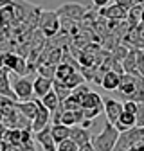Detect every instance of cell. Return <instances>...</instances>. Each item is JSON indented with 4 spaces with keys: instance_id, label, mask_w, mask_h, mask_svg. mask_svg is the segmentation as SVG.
<instances>
[{
    "instance_id": "cell-1",
    "label": "cell",
    "mask_w": 144,
    "mask_h": 151,
    "mask_svg": "<svg viewBox=\"0 0 144 151\" xmlns=\"http://www.w3.org/2000/svg\"><path fill=\"white\" fill-rule=\"evenodd\" d=\"M119 133L121 131L110 122V121H106L104 122V128L101 129V133L92 137V146L97 149V151H112L117 144V139H119Z\"/></svg>"
},
{
    "instance_id": "cell-2",
    "label": "cell",
    "mask_w": 144,
    "mask_h": 151,
    "mask_svg": "<svg viewBox=\"0 0 144 151\" xmlns=\"http://www.w3.org/2000/svg\"><path fill=\"white\" fill-rule=\"evenodd\" d=\"M38 29L45 38H52L56 36L61 29V22H60V14L58 11H42L40 20H38Z\"/></svg>"
},
{
    "instance_id": "cell-3",
    "label": "cell",
    "mask_w": 144,
    "mask_h": 151,
    "mask_svg": "<svg viewBox=\"0 0 144 151\" xmlns=\"http://www.w3.org/2000/svg\"><path fill=\"white\" fill-rule=\"evenodd\" d=\"M13 92L16 96V101H31L34 99V90H32V81H29L25 76H18V79L13 81Z\"/></svg>"
},
{
    "instance_id": "cell-4",
    "label": "cell",
    "mask_w": 144,
    "mask_h": 151,
    "mask_svg": "<svg viewBox=\"0 0 144 151\" xmlns=\"http://www.w3.org/2000/svg\"><path fill=\"white\" fill-rule=\"evenodd\" d=\"M36 103H38V111H36V117H34L32 122H31V129L34 131V133H38V131H42L45 126H49L50 110L42 103V99H36Z\"/></svg>"
},
{
    "instance_id": "cell-5",
    "label": "cell",
    "mask_w": 144,
    "mask_h": 151,
    "mask_svg": "<svg viewBox=\"0 0 144 151\" xmlns=\"http://www.w3.org/2000/svg\"><path fill=\"white\" fill-rule=\"evenodd\" d=\"M86 13V7L76 2H68L58 7V14L60 18H70V20H81Z\"/></svg>"
},
{
    "instance_id": "cell-6",
    "label": "cell",
    "mask_w": 144,
    "mask_h": 151,
    "mask_svg": "<svg viewBox=\"0 0 144 151\" xmlns=\"http://www.w3.org/2000/svg\"><path fill=\"white\" fill-rule=\"evenodd\" d=\"M137 76H133V74H122L121 76V83H119V88L117 90L122 93V97L126 101H128L133 93H135V90H137Z\"/></svg>"
},
{
    "instance_id": "cell-7",
    "label": "cell",
    "mask_w": 144,
    "mask_h": 151,
    "mask_svg": "<svg viewBox=\"0 0 144 151\" xmlns=\"http://www.w3.org/2000/svg\"><path fill=\"white\" fill-rule=\"evenodd\" d=\"M99 16L106 18V20L121 22V20H126V18H128V9L121 7L119 4H115V6H110V7H101L99 9Z\"/></svg>"
},
{
    "instance_id": "cell-8",
    "label": "cell",
    "mask_w": 144,
    "mask_h": 151,
    "mask_svg": "<svg viewBox=\"0 0 144 151\" xmlns=\"http://www.w3.org/2000/svg\"><path fill=\"white\" fill-rule=\"evenodd\" d=\"M36 140L40 142V146L43 147V151H58V142L54 140V137L50 133V124L45 126L42 131L36 133Z\"/></svg>"
},
{
    "instance_id": "cell-9",
    "label": "cell",
    "mask_w": 144,
    "mask_h": 151,
    "mask_svg": "<svg viewBox=\"0 0 144 151\" xmlns=\"http://www.w3.org/2000/svg\"><path fill=\"white\" fill-rule=\"evenodd\" d=\"M124 111L122 103L115 101V99H106L104 101V113H106V121H110L112 124H115L121 117V113Z\"/></svg>"
},
{
    "instance_id": "cell-10",
    "label": "cell",
    "mask_w": 144,
    "mask_h": 151,
    "mask_svg": "<svg viewBox=\"0 0 144 151\" xmlns=\"http://www.w3.org/2000/svg\"><path fill=\"white\" fill-rule=\"evenodd\" d=\"M52 81H54V79H50V78H45V76H38V78L32 81L34 96L42 99L49 90H52Z\"/></svg>"
},
{
    "instance_id": "cell-11",
    "label": "cell",
    "mask_w": 144,
    "mask_h": 151,
    "mask_svg": "<svg viewBox=\"0 0 144 151\" xmlns=\"http://www.w3.org/2000/svg\"><path fill=\"white\" fill-rule=\"evenodd\" d=\"M0 96L11 97L16 101V96L11 86V79H9V70H6V68H0Z\"/></svg>"
},
{
    "instance_id": "cell-12",
    "label": "cell",
    "mask_w": 144,
    "mask_h": 151,
    "mask_svg": "<svg viewBox=\"0 0 144 151\" xmlns=\"http://www.w3.org/2000/svg\"><path fill=\"white\" fill-rule=\"evenodd\" d=\"M70 139L74 140L78 146H83V144H86V142L92 140V135H90V131L86 128L76 124V126H72V129H70Z\"/></svg>"
},
{
    "instance_id": "cell-13",
    "label": "cell",
    "mask_w": 144,
    "mask_h": 151,
    "mask_svg": "<svg viewBox=\"0 0 144 151\" xmlns=\"http://www.w3.org/2000/svg\"><path fill=\"white\" fill-rule=\"evenodd\" d=\"M119 83H121V74L115 72V70H106L104 76H103V81H101V86L104 90H117L119 88Z\"/></svg>"
},
{
    "instance_id": "cell-14",
    "label": "cell",
    "mask_w": 144,
    "mask_h": 151,
    "mask_svg": "<svg viewBox=\"0 0 144 151\" xmlns=\"http://www.w3.org/2000/svg\"><path fill=\"white\" fill-rule=\"evenodd\" d=\"M16 108L32 122V119L36 117V111H38V103H36V99H31V101H16Z\"/></svg>"
},
{
    "instance_id": "cell-15",
    "label": "cell",
    "mask_w": 144,
    "mask_h": 151,
    "mask_svg": "<svg viewBox=\"0 0 144 151\" xmlns=\"http://www.w3.org/2000/svg\"><path fill=\"white\" fill-rule=\"evenodd\" d=\"M121 63H122L124 74H133V76H137L139 74V70H137V49H130L128 56H126Z\"/></svg>"
},
{
    "instance_id": "cell-16",
    "label": "cell",
    "mask_w": 144,
    "mask_h": 151,
    "mask_svg": "<svg viewBox=\"0 0 144 151\" xmlns=\"http://www.w3.org/2000/svg\"><path fill=\"white\" fill-rule=\"evenodd\" d=\"M16 22V9L14 4L6 6V7H0V27L4 25H11Z\"/></svg>"
},
{
    "instance_id": "cell-17",
    "label": "cell",
    "mask_w": 144,
    "mask_h": 151,
    "mask_svg": "<svg viewBox=\"0 0 144 151\" xmlns=\"http://www.w3.org/2000/svg\"><path fill=\"white\" fill-rule=\"evenodd\" d=\"M135 113H130V111H122L121 113V117H119V121L114 124L119 131H126V129H130V128H133L135 126Z\"/></svg>"
},
{
    "instance_id": "cell-18",
    "label": "cell",
    "mask_w": 144,
    "mask_h": 151,
    "mask_svg": "<svg viewBox=\"0 0 144 151\" xmlns=\"http://www.w3.org/2000/svg\"><path fill=\"white\" fill-rule=\"evenodd\" d=\"M70 129H72V126H67V124H52L50 126V133H52V137H54V140L56 142H61V140H65V139H70Z\"/></svg>"
},
{
    "instance_id": "cell-19",
    "label": "cell",
    "mask_w": 144,
    "mask_h": 151,
    "mask_svg": "<svg viewBox=\"0 0 144 151\" xmlns=\"http://www.w3.org/2000/svg\"><path fill=\"white\" fill-rule=\"evenodd\" d=\"M104 103H103V99L97 96L96 92H88L86 96L83 97V101H81V108H96V106H103Z\"/></svg>"
},
{
    "instance_id": "cell-20",
    "label": "cell",
    "mask_w": 144,
    "mask_h": 151,
    "mask_svg": "<svg viewBox=\"0 0 144 151\" xmlns=\"http://www.w3.org/2000/svg\"><path fill=\"white\" fill-rule=\"evenodd\" d=\"M52 90L58 93L60 101H65L67 97H70V93H72V88L67 86V85H65L63 81H60V79H54V81H52Z\"/></svg>"
},
{
    "instance_id": "cell-21",
    "label": "cell",
    "mask_w": 144,
    "mask_h": 151,
    "mask_svg": "<svg viewBox=\"0 0 144 151\" xmlns=\"http://www.w3.org/2000/svg\"><path fill=\"white\" fill-rule=\"evenodd\" d=\"M42 103H43L50 111H54V110L60 106V103H61V101H60V97H58V93H56V92H54V90H49L45 96L42 97Z\"/></svg>"
},
{
    "instance_id": "cell-22",
    "label": "cell",
    "mask_w": 144,
    "mask_h": 151,
    "mask_svg": "<svg viewBox=\"0 0 144 151\" xmlns=\"http://www.w3.org/2000/svg\"><path fill=\"white\" fill-rule=\"evenodd\" d=\"M76 68L72 67V65H68V63H60L58 67H56V78L54 79H60V81H65L68 76L74 72Z\"/></svg>"
},
{
    "instance_id": "cell-23",
    "label": "cell",
    "mask_w": 144,
    "mask_h": 151,
    "mask_svg": "<svg viewBox=\"0 0 144 151\" xmlns=\"http://www.w3.org/2000/svg\"><path fill=\"white\" fill-rule=\"evenodd\" d=\"M142 9L144 6L140 4H135L133 7L128 9V20L132 22V25H137V22H142Z\"/></svg>"
},
{
    "instance_id": "cell-24",
    "label": "cell",
    "mask_w": 144,
    "mask_h": 151,
    "mask_svg": "<svg viewBox=\"0 0 144 151\" xmlns=\"http://www.w3.org/2000/svg\"><path fill=\"white\" fill-rule=\"evenodd\" d=\"M90 92V88L85 85V83H81L79 86H76V88H72V93H70V97L72 99H74L79 106H81V101H83V97L86 96V93Z\"/></svg>"
},
{
    "instance_id": "cell-25",
    "label": "cell",
    "mask_w": 144,
    "mask_h": 151,
    "mask_svg": "<svg viewBox=\"0 0 144 151\" xmlns=\"http://www.w3.org/2000/svg\"><path fill=\"white\" fill-rule=\"evenodd\" d=\"M56 67L58 65H52V63H40V67L36 68L38 70V74L40 76H45V78H50V79H54L56 78Z\"/></svg>"
},
{
    "instance_id": "cell-26",
    "label": "cell",
    "mask_w": 144,
    "mask_h": 151,
    "mask_svg": "<svg viewBox=\"0 0 144 151\" xmlns=\"http://www.w3.org/2000/svg\"><path fill=\"white\" fill-rule=\"evenodd\" d=\"M67 86H70V88H76V86H79L81 83H85V76L81 74V72H78V70H74L68 78L63 81Z\"/></svg>"
},
{
    "instance_id": "cell-27",
    "label": "cell",
    "mask_w": 144,
    "mask_h": 151,
    "mask_svg": "<svg viewBox=\"0 0 144 151\" xmlns=\"http://www.w3.org/2000/svg\"><path fill=\"white\" fill-rule=\"evenodd\" d=\"M11 72H14L16 76H27L29 74V68H27V61H25V58L24 56H18L16 58V63H14V67H13V70Z\"/></svg>"
},
{
    "instance_id": "cell-28",
    "label": "cell",
    "mask_w": 144,
    "mask_h": 151,
    "mask_svg": "<svg viewBox=\"0 0 144 151\" xmlns=\"http://www.w3.org/2000/svg\"><path fill=\"white\" fill-rule=\"evenodd\" d=\"M128 52H130V49H126L122 43H119V45H115L114 47V52H112V58L115 60V61H122L126 56H128Z\"/></svg>"
},
{
    "instance_id": "cell-29",
    "label": "cell",
    "mask_w": 144,
    "mask_h": 151,
    "mask_svg": "<svg viewBox=\"0 0 144 151\" xmlns=\"http://www.w3.org/2000/svg\"><path fill=\"white\" fill-rule=\"evenodd\" d=\"M58 151H79V146L72 139H65V140L58 142Z\"/></svg>"
},
{
    "instance_id": "cell-30",
    "label": "cell",
    "mask_w": 144,
    "mask_h": 151,
    "mask_svg": "<svg viewBox=\"0 0 144 151\" xmlns=\"http://www.w3.org/2000/svg\"><path fill=\"white\" fill-rule=\"evenodd\" d=\"M137 70L144 78V49H137Z\"/></svg>"
},
{
    "instance_id": "cell-31",
    "label": "cell",
    "mask_w": 144,
    "mask_h": 151,
    "mask_svg": "<svg viewBox=\"0 0 144 151\" xmlns=\"http://www.w3.org/2000/svg\"><path fill=\"white\" fill-rule=\"evenodd\" d=\"M135 126L142 128L144 126V103H139V108H137V113H135Z\"/></svg>"
},
{
    "instance_id": "cell-32",
    "label": "cell",
    "mask_w": 144,
    "mask_h": 151,
    "mask_svg": "<svg viewBox=\"0 0 144 151\" xmlns=\"http://www.w3.org/2000/svg\"><path fill=\"white\" fill-rule=\"evenodd\" d=\"M122 106H124V110H126V111H130V113H137L139 103H135V101H124V103H122Z\"/></svg>"
},
{
    "instance_id": "cell-33",
    "label": "cell",
    "mask_w": 144,
    "mask_h": 151,
    "mask_svg": "<svg viewBox=\"0 0 144 151\" xmlns=\"http://www.w3.org/2000/svg\"><path fill=\"white\" fill-rule=\"evenodd\" d=\"M115 4H119L121 7H126V9H130L137 4V0H115Z\"/></svg>"
},
{
    "instance_id": "cell-34",
    "label": "cell",
    "mask_w": 144,
    "mask_h": 151,
    "mask_svg": "<svg viewBox=\"0 0 144 151\" xmlns=\"http://www.w3.org/2000/svg\"><path fill=\"white\" fill-rule=\"evenodd\" d=\"M128 151H144V137H142V139H140L135 146H132Z\"/></svg>"
},
{
    "instance_id": "cell-35",
    "label": "cell",
    "mask_w": 144,
    "mask_h": 151,
    "mask_svg": "<svg viewBox=\"0 0 144 151\" xmlns=\"http://www.w3.org/2000/svg\"><path fill=\"white\" fill-rule=\"evenodd\" d=\"M22 144V147H24V151H36V147H34V144H32V140H29V142H20Z\"/></svg>"
},
{
    "instance_id": "cell-36",
    "label": "cell",
    "mask_w": 144,
    "mask_h": 151,
    "mask_svg": "<svg viewBox=\"0 0 144 151\" xmlns=\"http://www.w3.org/2000/svg\"><path fill=\"white\" fill-rule=\"evenodd\" d=\"M108 2H110V0H92V4H94L96 7H99V9H101V7H106Z\"/></svg>"
},
{
    "instance_id": "cell-37",
    "label": "cell",
    "mask_w": 144,
    "mask_h": 151,
    "mask_svg": "<svg viewBox=\"0 0 144 151\" xmlns=\"http://www.w3.org/2000/svg\"><path fill=\"white\" fill-rule=\"evenodd\" d=\"M79 151H97V149L92 146V142H86V144L79 146Z\"/></svg>"
},
{
    "instance_id": "cell-38",
    "label": "cell",
    "mask_w": 144,
    "mask_h": 151,
    "mask_svg": "<svg viewBox=\"0 0 144 151\" xmlns=\"http://www.w3.org/2000/svg\"><path fill=\"white\" fill-rule=\"evenodd\" d=\"M79 126H83V128H86V129H88V128H92V126H94V119H83Z\"/></svg>"
},
{
    "instance_id": "cell-39",
    "label": "cell",
    "mask_w": 144,
    "mask_h": 151,
    "mask_svg": "<svg viewBox=\"0 0 144 151\" xmlns=\"http://www.w3.org/2000/svg\"><path fill=\"white\" fill-rule=\"evenodd\" d=\"M7 147H9V144L4 139H0V151H7Z\"/></svg>"
},
{
    "instance_id": "cell-40",
    "label": "cell",
    "mask_w": 144,
    "mask_h": 151,
    "mask_svg": "<svg viewBox=\"0 0 144 151\" xmlns=\"http://www.w3.org/2000/svg\"><path fill=\"white\" fill-rule=\"evenodd\" d=\"M14 4V0H0V7H6V6H11Z\"/></svg>"
},
{
    "instance_id": "cell-41",
    "label": "cell",
    "mask_w": 144,
    "mask_h": 151,
    "mask_svg": "<svg viewBox=\"0 0 144 151\" xmlns=\"http://www.w3.org/2000/svg\"><path fill=\"white\" fill-rule=\"evenodd\" d=\"M0 68H2V54H0Z\"/></svg>"
}]
</instances>
